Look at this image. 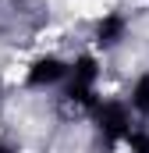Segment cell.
<instances>
[{"label": "cell", "instance_id": "obj_1", "mask_svg": "<svg viewBox=\"0 0 149 153\" xmlns=\"http://www.w3.org/2000/svg\"><path fill=\"white\" fill-rule=\"evenodd\" d=\"M96 117H100V128H103V135H107L110 143L124 139V135L131 132V114H128V107L117 103V100L100 103V107H96Z\"/></svg>", "mask_w": 149, "mask_h": 153}, {"label": "cell", "instance_id": "obj_6", "mask_svg": "<svg viewBox=\"0 0 149 153\" xmlns=\"http://www.w3.org/2000/svg\"><path fill=\"white\" fill-rule=\"evenodd\" d=\"M0 153H11V150H7V146H0Z\"/></svg>", "mask_w": 149, "mask_h": 153}, {"label": "cell", "instance_id": "obj_4", "mask_svg": "<svg viewBox=\"0 0 149 153\" xmlns=\"http://www.w3.org/2000/svg\"><path fill=\"white\" fill-rule=\"evenodd\" d=\"M131 111H139L142 117H149V75H142L131 85Z\"/></svg>", "mask_w": 149, "mask_h": 153}, {"label": "cell", "instance_id": "obj_3", "mask_svg": "<svg viewBox=\"0 0 149 153\" xmlns=\"http://www.w3.org/2000/svg\"><path fill=\"white\" fill-rule=\"evenodd\" d=\"M121 36H124V18H121V14H107V18L100 22V29H96V39H100L103 46L121 43Z\"/></svg>", "mask_w": 149, "mask_h": 153}, {"label": "cell", "instance_id": "obj_5", "mask_svg": "<svg viewBox=\"0 0 149 153\" xmlns=\"http://www.w3.org/2000/svg\"><path fill=\"white\" fill-rule=\"evenodd\" d=\"M124 143H128V150H131V153H149V132L135 128V132L124 135Z\"/></svg>", "mask_w": 149, "mask_h": 153}, {"label": "cell", "instance_id": "obj_2", "mask_svg": "<svg viewBox=\"0 0 149 153\" xmlns=\"http://www.w3.org/2000/svg\"><path fill=\"white\" fill-rule=\"evenodd\" d=\"M68 78V64L60 61V57H39L32 61V68H29V85H57V82H64Z\"/></svg>", "mask_w": 149, "mask_h": 153}]
</instances>
